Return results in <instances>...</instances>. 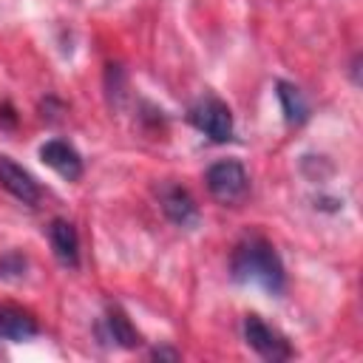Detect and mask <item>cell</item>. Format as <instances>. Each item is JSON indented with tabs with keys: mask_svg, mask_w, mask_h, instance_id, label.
Here are the masks:
<instances>
[{
	"mask_svg": "<svg viewBox=\"0 0 363 363\" xmlns=\"http://www.w3.org/2000/svg\"><path fill=\"white\" fill-rule=\"evenodd\" d=\"M230 272L238 284H255L272 295L284 292V284H286L284 264H281L278 252L272 250V244H267L264 238L241 241L230 258Z\"/></svg>",
	"mask_w": 363,
	"mask_h": 363,
	"instance_id": "obj_1",
	"label": "cell"
},
{
	"mask_svg": "<svg viewBox=\"0 0 363 363\" xmlns=\"http://www.w3.org/2000/svg\"><path fill=\"white\" fill-rule=\"evenodd\" d=\"M204 182H207L210 196L218 199L221 204H235L250 190V176H247L244 164L235 159H221V162L210 164L204 173Z\"/></svg>",
	"mask_w": 363,
	"mask_h": 363,
	"instance_id": "obj_2",
	"label": "cell"
},
{
	"mask_svg": "<svg viewBox=\"0 0 363 363\" xmlns=\"http://www.w3.org/2000/svg\"><path fill=\"white\" fill-rule=\"evenodd\" d=\"M190 122L213 142H230L233 139V113L218 96H204L190 108Z\"/></svg>",
	"mask_w": 363,
	"mask_h": 363,
	"instance_id": "obj_3",
	"label": "cell"
},
{
	"mask_svg": "<svg viewBox=\"0 0 363 363\" xmlns=\"http://www.w3.org/2000/svg\"><path fill=\"white\" fill-rule=\"evenodd\" d=\"M244 340L264 360H286V357H292L289 340L281 332H275L272 326H267L258 315H247L244 318Z\"/></svg>",
	"mask_w": 363,
	"mask_h": 363,
	"instance_id": "obj_4",
	"label": "cell"
},
{
	"mask_svg": "<svg viewBox=\"0 0 363 363\" xmlns=\"http://www.w3.org/2000/svg\"><path fill=\"white\" fill-rule=\"evenodd\" d=\"M0 187H6L14 199H20L23 204H31V207L43 196L40 182L23 164H17L11 156H0Z\"/></svg>",
	"mask_w": 363,
	"mask_h": 363,
	"instance_id": "obj_5",
	"label": "cell"
},
{
	"mask_svg": "<svg viewBox=\"0 0 363 363\" xmlns=\"http://www.w3.org/2000/svg\"><path fill=\"white\" fill-rule=\"evenodd\" d=\"M40 159L68 182H77L82 176V156L62 139H48L40 147Z\"/></svg>",
	"mask_w": 363,
	"mask_h": 363,
	"instance_id": "obj_6",
	"label": "cell"
},
{
	"mask_svg": "<svg viewBox=\"0 0 363 363\" xmlns=\"http://www.w3.org/2000/svg\"><path fill=\"white\" fill-rule=\"evenodd\" d=\"M159 201H162L164 216H167L173 224H179V227H193V224L199 221V207H196L193 196H190L184 187H179V184H164V187L159 190Z\"/></svg>",
	"mask_w": 363,
	"mask_h": 363,
	"instance_id": "obj_7",
	"label": "cell"
},
{
	"mask_svg": "<svg viewBox=\"0 0 363 363\" xmlns=\"http://www.w3.org/2000/svg\"><path fill=\"white\" fill-rule=\"evenodd\" d=\"M48 241H51V250H54V255L62 267H77L79 264V235H77L71 221L54 218L48 224Z\"/></svg>",
	"mask_w": 363,
	"mask_h": 363,
	"instance_id": "obj_8",
	"label": "cell"
},
{
	"mask_svg": "<svg viewBox=\"0 0 363 363\" xmlns=\"http://www.w3.org/2000/svg\"><path fill=\"white\" fill-rule=\"evenodd\" d=\"M102 326H105V337L113 340L122 349H136L142 343L139 340V332L133 329V323L128 320V315L119 306H108V312L102 318Z\"/></svg>",
	"mask_w": 363,
	"mask_h": 363,
	"instance_id": "obj_9",
	"label": "cell"
},
{
	"mask_svg": "<svg viewBox=\"0 0 363 363\" xmlns=\"http://www.w3.org/2000/svg\"><path fill=\"white\" fill-rule=\"evenodd\" d=\"M40 332L37 320L17 309V306H0V337H9V340H28Z\"/></svg>",
	"mask_w": 363,
	"mask_h": 363,
	"instance_id": "obj_10",
	"label": "cell"
},
{
	"mask_svg": "<svg viewBox=\"0 0 363 363\" xmlns=\"http://www.w3.org/2000/svg\"><path fill=\"white\" fill-rule=\"evenodd\" d=\"M275 88H278V99H281V111H284L286 125H301V122H306V116H309V102H306L303 94L298 91V85L281 79Z\"/></svg>",
	"mask_w": 363,
	"mask_h": 363,
	"instance_id": "obj_11",
	"label": "cell"
},
{
	"mask_svg": "<svg viewBox=\"0 0 363 363\" xmlns=\"http://www.w3.org/2000/svg\"><path fill=\"white\" fill-rule=\"evenodd\" d=\"M26 275V258L20 252L0 255V278H23Z\"/></svg>",
	"mask_w": 363,
	"mask_h": 363,
	"instance_id": "obj_12",
	"label": "cell"
},
{
	"mask_svg": "<svg viewBox=\"0 0 363 363\" xmlns=\"http://www.w3.org/2000/svg\"><path fill=\"white\" fill-rule=\"evenodd\" d=\"M150 357H159V360H162V357H167V360H179V352H176V349H153Z\"/></svg>",
	"mask_w": 363,
	"mask_h": 363,
	"instance_id": "obj_13",
	"label": "cell"
}]
</instances>
